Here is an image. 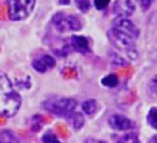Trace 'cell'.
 Returning a JSON list of instances; mask_svg holds the SVG:
<instances>
[{"mask_svg": "<svg viewBox=\"0 0 157 143\" xmlns=\"http://www.w3.org/2000/svg\"><path fill=\"white\" fill-rule=\"evenodd\" d=\"M55 132H56V134H59V136L63 137V138H67L69 136L68 129H67V126L64 124H56L55 125Z\"/></svg>", "mask_w": 157, "mask_h": 143, "instance_id": "cell-18", "label": "cell"}, {"mask_svg": "<svg viewBox=\"0 0 157 143\" xmlns=\"http://www.w3.org/2000/svg\"><path fill=\"white\" fill-rule=\"evenodd\" d=\"M8 14L12 21L26 19L32 13L36 0H6Z\"/></svg>", "mask_w": 157, "mask_h": 143, "instance_id": "cell-5", "label": "cell"}, {"mask_svg": "<svg viewBox=\"0 0 157 143\" xmlns=\"http://www.w3.org/2000/svg\"><path fill=\"white\" fill-rule=\"evenodd\" d=\"M70 47L77 51V52H79V54H88L91 51L90 49V42H88V40L84 36H72L70 37Z\"/></svg>", "mask_w": 157, "mask_h": 143, "instance_id": "cell-9", "label": "cell"}, {"mask_svg": "<svg viewBox=\"0 0 157 143\" xmlns=\"http://www.w3.org/2000/svg\"><path fill=\"white\" fill-rule=\"evenodd\" d=\"M83 143H106L105 141H101V139H95V138H88L86 139Z\"/></svg>", "mask_w": 157, "mask_h": 143, "instance_id": "cell-25", "label": "cell"}, {"mask_svg": "<svg viewBox=\"0 0 157 143\" xmlns=\"http://www.w3.org/2000/svg\"><path fill=\"white\" fill-rule=\"evenodd\" d=\"M22 104L19 93L6 74L0 72V116L10 118L18 113Z\"/></svg>", "mask_w": 157, "mask_h": 143, "instance_id": "cell-2", "label": "cell"}, {"mask_svg": "<svg viewBox=\"0 0 157 143\" xmlns=\"http://www.w3.org/2000/svg\"><path fill=\"white\" fill-rule=\"evenodd\" d=\"M96 109H97V102L95 100H87V101H84L82 105V110L87 115H93Z\"/></svg>", "mask_w": 157, "mask_h": 143, "instance_id": "cell-13", "label": "cell"}, {"mask_svg": "<svg viewBox=\"0 0 157 143\" xmlns=\"http://www.w3.org/2000/svg\"><path fill=\"white\" fill-rule=\"evenodd\" d=\"M42 109L50 114L56 116H67L69 118L74 113L77 102L75 100L70 97H60V96H52L46 99L42 102Z\"/></svg>", "mask_w": 157, "mask_h": 143, "instance_id": "cell-3", "label": "cell"}, {"mask_svg": "<svg viewBox=\"0 0 157 143\" xmlns=\"http://www.w3.org/2000/svg\"><path fill=\"white\" fill-rule=\"evenodd\" d=\"M152 2H153V0H140V6H142V9L143 10H147L148 8L151 6Z\"/></svg>", "mask_w": 157, "mask_h": 143, "instance_id": "cell-24", "label": "cell"}, {"mask_svg": "<svg viewBox=\"0 0 157 143\" xmlns=\"http://www.w3.org/2000/svg\"><path fill=\"white\" fill-rule=\"evenodd\" d=\"M52 25L59 32H69V31H79L83 26V21L79 15L65 14L63 12H59L54 14Z\"/></svg>", "mask_w": 157, "mask_h": 143, "instance_id": "cell-4", "label": "cell"}, {"mask_svg": "<svg viewBox=\"0 0 157 143\" xmlns=\"http://www.w3.org/2000/svg\"><path fill=\"white\" fill-rule=\"evenodd\" d=\"M115 143H140L138 139V136L136 133H130V134H124L121 137H114Z\"/></svg>", "mask_w": 157, "mask_h": 143, "instance_id": "cell-11", "label": "cell"}, {"mask_svg": "<svg viewBox=\"0 0 157 143\" xmlns=\"http://www.w3.org/2000/svg\"><path fill=\"white\" fill-rule=\"evenodd\" d=\"M136 9L134 0H115V4L113 8V12L117 17L128 18L129 15L133 14Z\"/></svg>", "mask_w": 157, "mask_h": 143, "instance_id": "cell-7", "label": "cell"}, {"mask_svg": "<svg viewBox=\"0 0 157 143\" xmlns=\"http://www.w3.org/2000/svg\"><path fill=\"white\" fill-rule=\"evenodd\" d=\"M147 123L153 129H157V107H152L147 114Z\"/></svg>", "mask_w": 157, "mask_h": 143, "instance_id": "cell-15", "label": "cell"}, {"mask_svg": "<svg viewBox=\"0 0 157 143\" xmlns=\"http://www.w3.org/2000/svg\"><path fill=\"white\" fill-rule=\"evenodd\" d=\"M147 90H148V95H150L151 97H156L157 96V75H155L150 81Z\"/></svg>", "mask_w": 157, "mask_h": 143, "instance_id": "cell-16", "label": "cell"}, {"mask_svg": "<svg viewBox=\"0 0 157 143\" xmlns=\"http://www.w3.org/2000/svg\"><path fill=\"white\" fill-rule=\"evenodd\" d=\"M109 3H110V0H95V6L98 10H104V9H106Z\"/></svg>", "mask_w": 157, "mask_h": 143, "instance_id": "cell-22", "label": "cell"}, {"mask_svg": "<svg viewBox=\"0 0 157 143\" xmlns=\"http://www.w3.org/2000/svg\"><path fill=\"white\" fill-rule=\"evenodd\" d=\"M138 36H139L138 28L133 25V22L124 17L117 18L107 33V37L111 45L116 50L128 55V58L132 60L136 59L138 55L134 42L138 38Z\"/></svg>", "mask_w": 157, "mask_h": 143, "instance_id": "cell-1", "label": "cell"}, {"mask_svg": "<svg viewBox=\"0 0 157 143\" xmlns=\"http://www.w3.org/2000/svg\"><path fill=\"white\" fill-rule=\"evenodd\" d=\"M32 120L36 122V123H40V124H46V123H50V122H51V118L38 114V115H35V116L32 118Z\"/></svg>", "mask_w": 157, "mask_h": 143, "instance_id": "cell-21", "label": "cell"}, {"mask_svg": "<svg viewBox=\"0 0 157 143\" xmlns=\"http://www.w3.org/2000/svg\"><path fill=\"white\" fill-rule=\"evenodd\" d=\"M75 5L78 6V9H79L81 12H83V13L88 12L90 8H91L90 0H75Z\"/></svg>", "mask_w": 157, "mask_h": 143, "instance_id": "cell-17", "label": "cell"}, {"mask_svg": "<svg viewBox=\"0 0 157 143\" xmlns=\"http://www.w3.org/2000/svg\"><path fill=\"white\" fill-rule=\"evenodd\" d=\"M102 84L105 87H110V88H113V87H116L117 84H119V79H117L116 74H109L106 77L102 78Z\"/></svg>", "mask_w": 157, "mask_h": 143, "instance_id": "cell-14", "label": "cell"}, {"mask_svg": "<svg viewBox=\"0 0 157 143\" xmlns=\"http://www.w3.org/2000/svg\"><path fill=\"white\" fill-rule=\"evenodd\" d=\"M63 75L65 78H74L75 77V72L72 69H64L63 70Z\"/></svg>", "mask_w": 157, "mask_h": 143, "instance_id": "cell-23", "label": "cell"}, {"mask_svg": "<svg viewBox=\"0 0 157 143\" xmlns=\"http://www.w3.org/2000/svg\"><path fill=\"white\" fill-rule=\"evenodd\" d=\"M148 143H157V134H156V136H153V137L150 139V142H148Z\"/></svg>", "mask_w": 157, "mask_h": 143, "instance_id": "cell-27", "label": "cell"}, {"mask_svg": "<svg viewBox=\"0 0 157 143\" xmlns=\"http://www.w3.org/2000/svg\"><path fill=\"white\" fill-rule=\"evenodd\" d=\"M69 119H70V122H72V125H73V128L75 130H79L83 126V124H84V118L79 113H73L72 115L69 116Z\"/></svg>", "mask_w": 157, "mask_h": 143, "instance_id": "cell-12", "label": "cell"}, {"mask_svg": "<svg viewBox=\"0 0 157 143\" xmlns=\"http://www.w3.org/2000/svg\"><path fill=\"white\" fill-rule=\"evenodd\" d=\"M0 143H19L17 136L9 129L0 130Z\"/></svg>", "mask_w": 157, "mask_h": 143, "instance_id": "cell-10", "label": "cell"}, {"mask_svg": "<svg viewBox=\"0 0 157 143\" xmlns=\"http://www.w3.org/2000/svg\"><path fill=\"white\" fill-rule=\"evenodd\" d=\"M42 143H60V141L56 138V136H54V134L46 133L42 137Z\"/></svg>", "mask_w": 157, "mask_h": 143, "instance_id": "cell-20", "label": "cell"}, {"mask_svg": "<svg viewBox=\"0 0 157 143\" xmlns=\"http://www.w3.org/2000/svg\"><path fill=\"white\" fill-rule=\"evenodd\" d=\"M32 67L38 73H46L49 69H52L55 67V60L50 55H41L32 61Z\"/></svg>", "mask_w": 157, "mask_h": 143, "instance_id": "cell-8", "label": "cell"}, {"mask_svg": "<svg viewBox=\"0 0 157 143\" xmlns=\"http://www.w3.org/2000/svg\"><path fill=\"white\" fill-rule=\"evenodd\" d=\"M111 63H113V65H123V67H125L127 65V61H125L124 59H121L119 55H116L115 52H111Z\"/></svg>", "mask_w": 157, "mask_h": 143, "instance_id": "cell-19", "label": "cell"}, {"mask_svg": "<svg viewBox=\"0 0 157 143\" xmlns=\"http://www.w3.org/2000/svg\"><path fill=\"white\" fill-rule=\"evenodd\" d=\"M109 124L110 126L117 132H125V130H130V129H134L137 124L130 120L129 118L120 115V114H114L109 118Z\"/></svg>", "mask_w": 157, "mask_h": 143, "instance_id": "cell-6", "label": "cell"}, {"mask_svg": "<svg viewBox=\"0 0 157 143\" xmlns=\"http://www.w3.org/2000/svg\"><path fill=\"white\" fill-rule=\"evenodd\" d=\"M70 0H59V4L60 5H68Z\"/></svg>", "mask_w": 157, "mask_h": 143, "instance_id": "cell-26", "label": "cell"}]
</instances>
